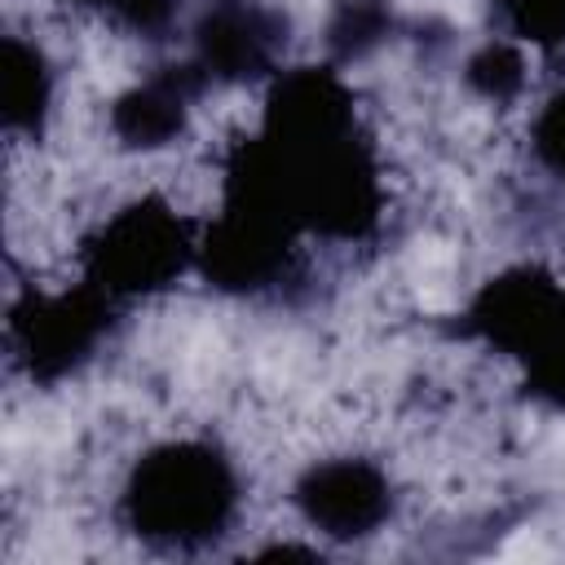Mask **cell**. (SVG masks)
<instances>
[{"instance_id":"cell-1","label":"cell","mask_w":565,"mask_h":565,"mask_svg":"<svg viewBox=\"0 0 565 565\" xmlns=\"http://www.w3.org/2000/svg\"><path fill=\"white\" fill-rule=\"evenodd\" d=\"M221 199L274 212L300 238L362 243L380 230V154L335 62L269 79L260 124L225 154Z\"/></svg>"},{"instance_id":"cell-2","label":"cell","mask_w":565,"mask_h":565,"mask_svg":"<svg viewBox=\"0 0 565 565\" xmlns=\"http://www.w3.org/2000/svg\"><path fill=\"white\" fill-rule=\"evenodd\" d=\"M243 508L234 459L207 437H168L137 455L119 490L124 530L154 552H203Z\"/></svg>"},{"instance_id":"cell-3","label":"cell","mask_w":565,"mask_h":565,"mask_svg":"<svg viewBox=\"0 0 565 565\" xmlns=\"http://www.w3.org/2000/svg\"><path fill=\"white\" fill-rule=\"evenodd\" d=\"M199 265V230L159 194L115 207L79 247V278L119 309L177 287Z\"/></svg>"},{"instance_id":"cell-4","label":"cell","mask_w":565,"mask_h":565,"mask_svg":"<svg viewBox=\"0 0 565 565\" xmlns=\"http://www.w3.org/2000/svg\"><path fill=\"white\" fill-rule=\"evenodd\" d=\"M115 318L119 305L106 291H97L88 278H79L57 291L44 287L18 291L9 305L4 335L18 371L31 384H62L66 375H75L97 358V349L115 331Z\"/></svg>"},{"instance_id":"cell-5","label":"cell","mask_w":565,"mask_h":565,"mask_svg":"<svg viewBox=\"0 0 565 565\" xmlns=\"http://www.w3.org/2000/svg\"><path fill=\"white\" fill-rule=\"evenodd\" d=\"M207 287L225 296H274L300 278V234L238 199H221L199 230V265Z\"/></svg>"},{"instance_id":"cell-6","label":"cell","mask_w":565,"mask_h":565,"mask_svg":"<svg viewBox=\"0 0 565 565\" xmlns=\"http://www.w3.org/2000/svg\"><path fill=\"white\" fill-rule=\"evenodd\" d=\"M291 503L313 534H322L331 543H358L388 525L397 494H393L388 472L375 459L331 455V459L309 463L296 477Z\"/></svg>"},{"instance_id":"cell-7","label":"cell","mask_w":565,"mask_h":565,"mask_svg":"<svg viewBox=\"0 0 565 565\" xmlns=\"http://www.w3.org/2000/svg\"><path fill=\"white\" fill-rule=\"evenodd\" d=\"M287 18L265 0H207L190 26V62L207 84H256L278 75Z\"/></svg>"},{"instance_id":"cell-8","label":"cell","mask_w":565,"mask_h":565,"mask_svg":"<svg viewBox=\"0 0 565 565\" xmlns=\"http://www.w3.org/2000/svg\"><path fill=\"white\" fill-rule=\"evenodd\" d=\"M561 305H565V282L556 274L539 265H516L481 282V291L468 300L463 331L525 366L552 335Z\"/></svg>"},{"instance_id":"cell-9","label":"cell","mask_w":565,"mask_h":565,"mask_svg":"<svg viewBox=\"0 0 565 565\" xmlns=\"http://www.w3.org/2000/svg\"><path fill=\"white\" fill-rule=\"evenodd\" d=\"M207 88L212 84L203 79V71L190 57H181L172 66H159L110 102V115H106L110 137L124 150H141V154L163 150L185 132V124L194 115V102Z\"/></svg>"},{"instance_id":"cell-10","label":"cell","mask_w":565,"mask_h":565,"mask_svg":"<svg viewBox=\"0 0 565 565\" xmlns=\"http://www.w3.org/2000/svg\"><path fill=\"white\" fill-rule=\"evenodd\" d=\"M53 93H57V75L49 53L9 31L0 44V115H4V132L9 137H26L40 141L53 115Z\"/></svg>"},{"instance_id":"cell-11","label":"cell","mask_w":565,"mask_h":565,"mask_svg":"<svg viewBox=\"0 0 565 565\" xmlns=\"http://www.w3.org/2000/svg\"><path fill=\"white\" fill-rule=\"evenodd\" d=\"M388 31H393V9L384 0H340L327 22L331 62L344 66V62L366 57L371 49H380L388 40Z\"/></svg>"},{"instance_id":"cell-12","label":"cell","mask_w":565,"mask_h":565,"mask_svg":"<svg viewBox=\"0 0 565 565\" xmlns=\"http://www.w3.org/2000/svg\"><path fill=\"white\" fill-rule=\"evenodd\" d=\"M463 79L486 102H516L525 88V53L516 40H486L463 62Z\"/></svg>"},{"instance_id":"cell-13","label":"cell","mask_w":565,"mask_h":565,"mask_svg":"<svg viewBox=\"0 0 565 565\" xmlns=\"http://www.w3.org/2000/svg\"><path fill=\"white\" fill-rule=\"evenodd\" d=\"M499 26L516 44L561 49L565 44V0H490Z\"/></svg>"},{"instance_id":"cell-14","label":"cell","mask_w":565,"mask_h":565,"mask_svg":"<svg viewBox=\"0 0 565 565\" xmlns=\"http://www.w3.org/2000/svg\"><path fill=\"white\" fill-rule=\"evenodd\" d=\"M66 4H75L84 13H97L119 31L150 35V40H159L177 18V0H66Z\"/></svg>"},{"instance_id":"cell-15","label":"cell","mask_w":565,"mask_h":565,"mask_svg":"<svg viewBox=\"0 0 565 565\" xmlns=\"http://www.w3.org/2000/svg\"><path fill=\"white\" fill-rule=\"evenodd\" d=\"M530 150L556 181H565V88L539 106L530 124Z\"/></svg>"},{"instance_id":"cell-16","label":"cell","mask_w":565,"mask_h":565,"mask_svg":"<svg viewBox=\"0 0 565 565\" xmlns=\"http://www.w3.org/2000/svg\"><path fill=\"white\" fill-rule=\"evenodd\" d=\"M525 380L539 397L565 406V305H561V318H556L552 335L543 340V349L525 362Z\"/></svg>"}]
</instances>
